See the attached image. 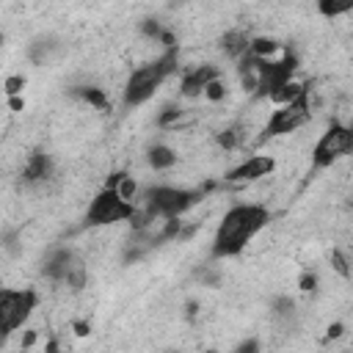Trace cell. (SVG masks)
I'll return each instance as SVG.
<instances>
[{"label": "cell", "mask_w": 353, "mask_h": 353, "mask_svg": "<svg viewBox=\"0 0 353 353\" xmlns=\"http://www.w3.org/2000/svg\"><path fill=\"white\" fill-rule=\"evenodd\" d=\"M52 176V157L47 152H33L28 154L22 165V182L25 185H44Z\"/></svg>", "instance_id": "cell-9"}, {"label": "cell", "mask_w": 353, "mask_h": 353, "mask_svg": "<svg viewBox=\"0 0 353 353\" xmlns=\"http://www.w3.org/2000/svg\"><path fill=\"white\" fill-rule=\"evenodd\" d=\"M36 303H39L36 290H30V287H22V290L6 287L0 292V328H3V334H14L17 328H22L28 323V317L33 314Z\"/></svg>", "instance_id": "cell-3"}, {"label": "cell", "mask_w": 353, "mask_h": 353, "mask_svg": "<svg viewBox=\"0 0 353 353\" xmlns=\"http://www.w3.org/2000/svg\"><path fill=\"white\" fill-rule=\"evenodd\" d=\"M44 353H58V339H50V342L44 345Z\"/></svg>", "instance_id": "cell-28"}, {"label": "cell", "mask_w": 353, "mask_h": 353, "mask_svg": "<svg viewBox=\"0 0 353 353\" xmlns=\"http://www.w3.org/2000/svg\"><path fill=\"white\" fill-rule=\"evenodd\" d=\"M353 152V135H350V127L347 124H339L334 121L314 143L312 149V165L314 168H331L339 157L350 154Z\"/></svg>", "instance_id": "cell-6"}, {"label": "cell", "mask_w": 353, "mask_h": 353, "mask_svg": "<svg viewBox=\"0 0 353 353\" xmlns=\"http://www.w3.org/2000/svg\"><path fill=\"white\" fill-rule=\"evenodd\" d=\"M132 215H135V204L124 201L116 190L102 188L85 210V223L88 226H113L121 221H132Z\"/></svg>", "instance_id": "cell-4"}, {"label": "cell", "mask_w": 353, "mask_h": 353, "mask_svg": "<svg viewBox=\"0 0 353 353\" xmlns=\"http://www.w3.org/2000/svg\"><path fill=\"white\" fill-rule=\"evenodd\" d=\"M215 141H218V146H221L223 152H234V149H240L243 141H245V124H232V127L221 130V132L215 135Z\"/></svg>", "instance_id": "cell-15"}, {"label": "cell", "mask_w": 353, "mask_h": 353, "mask_svg": "<svg viewBox=\"0 0 353 353\" xmlns=\"http://www.w3.org/2000/svg\"><path fill=\"white\" fill-rule=\"evenodd\" d=\"M72 328H74L77 336H88V334H91V323H85V320H74Z\"/></svg>", "instance_id": "cell-25"}, {"label": "cell", "mask_w": 353, "mask_h": 353, "mask_svg": "<svg viewBox=\"0 0 353 353\" xmlns=\"http://www.w3.org/2000/svg\"><path fill=\"white\" fill-rule=\"evenodd\" d=\"M317 11H320L323 17H328V19H334V17L350 14V11H353V3H328V0H323V3L317 6Z\"/></svg>", "instance_id": "cell-18"}, {"label": "cell", "mask_w": 353, "mask_h": 353, "mask_svg": "<svg viewBox=\"0 0 353 353\" xmlns=\"http://www.w3.org/2000/svg\"><path fill=\"white\" fill-rule=\"evenodd\" d=\"M74 259H77V256H74L69 248H58V251H52V254L47 256V262H44L41 273H44L50 281H63Z\"/></svg>", "instance_id": "cell-10"}, {"label": "cell", "mask_w": 353, "mask_h": 353, "mask_svg": "<svg viewBox=\"0 0 353 353\" xmlns=\"http://www.w3.org/2000/svg\"><path fill=\"white\" fill-rule=\"evenodd\" d=\"M342 334H345V325H342V323H331V325H328V331H325V342L339 339Z\"/></svg>", "instance_id": "cell-24"}, {"label": "cell", "mask_w": 353, "mask_h": 353, "mask_svg": "<svg viewBox=\"0 0 353 353\" xmlns=\"http://www.w3.org/2000/svg\"><path fill=\"white\" fill-rule=\"evenodd\" d=\"M298 290H301V292H314V290H317V276H314V273H301Z\"/></svg>", "instance_id": "cell-22"}, {"label": "cell", "mask_w": 353, "mask_h": 353, "mask_svg": "<svg viewBox=\"0 0 353 353\" xmlns=\"http://www.w3.org/2000/svg\"><path fill=\"white\" fill-rule=\"evenodd\" d=\"M259 350H262V345H259L256 336H248V339H243V342L234 347V353H259Z\"/></svg>", "instance_id": "cell-23"}, {"label": "cell", "mask_w": 353, "mask_h": 353, "mask_svg": "<svg viewBox=\"0 0 353 353\" xmlns=\"http://www.w3.org/2000/svg\"><path fill=\"white\" fill-rule=\"evenodd\" d=\"M210 353H215V350H210Z\"/></svg>", "instance_id": "cell-30"}, {"label": "cell", "mask_w": 353, "mask_h": 353, "mask_svg": "<svg viewBox=\"0 0 353 353\" xmlns=\"http://www.w3.org/2000/svg\"><path fill=\"white\" fill-rule=\"evenodd\" d=\"M182 116H185V110H182L179 105H168V108H163V110L157 113V124H160L163 130H171V127H176V124L182 121Z\"/></svg>", "instance_id": "cell-17"}, {"label": "cell", "mask_w": 353, "mask_h": 353, "mask_svg": "<svg viewBox=\"0 0 353 353\" xmlns=\"http://www.w3.org/2000/svg\"><path fill=\"white\" fill-rule=\"evenodd\" d=\"M276 168V160L270 154H251L245 160H240L237 165H232L223 179L229 185H245V182H256V179H265L268 174H273Z\"/></svg>", "instance_id": "cell-7"}, {"label": "cell", "mask_w": 353, "mask_h": 353, "mask_svg": "<svg viewBox=\"0 0 353 353\" xmlns=\"http://www.w3.org/2000/svg\"><path fill=\"white\" fill-rule=\"evenodd\" d=\"M63 284H66L69 290L80 292V290L88 284V268H85L80 259H74V262H72V268H69V273H66V279H63Z\"/></svg>", "instance_id": "cell-16"}, {"label": "cell", "mask_w": 353, "mask_h": 353, "mask_svg": "<svg viewBox=\"0 0 353 353\" xmlns=\"http://www.w3.org/2000/svg\"><path fill=\"white\" fill-rule=\"evenodd\" d=\"M218 80V69L212 63H201V66H193L190 72L182 74L179 80V97L185 99H196V97H204V88Z\"/></svg>", "instance_id": "cell-8"}, {"label": "cell", "mask_w": 353, "mask_h": 353, "mask_svg": "<svg viewBox=\"0 0 353 353\" xmlns=\"http://www.w3.org/2000/svg\"><path fill=\"white\" fill-rule=\"evenodd\" d=\"M221 50H223L229 58H237V61H240V58L251 50V36H248L245 30L234 28V30L223 33V39H221Z\"/></svg>", "instance_id": "cell-11"}, {"label": "cell", "mask_w": 353, "mask_h": 353, "mask_svg": "<svg viewBox=\"0 0 353 353\" xmlns=\"http://www.w3.org/2000/svg\"><path fill=\"white\" fill-rule=\"evenodd\" d=\"M347 127H350V135H353V124H347Z\"/></svg>", "instance_id": "cell-29"}, {"label": "cell", "mask_w": 353, "mask_h": 353, "mask_svg": "<svg viewBox=\"0 0 353 353\" xmlns=\"http://www.w3.org/2000/svg\"><path fill=\"white\" fill-rule=\"evenodd\" d=\"M309 94V85L306 83H298V80H290L287 85H281V88H276L268 99L276 105V108H281V105H292V102H298L301 97H306Z\"/></svg>", "instance_id": "cell-13"}, {"label": "cell", "mask_w": 353, "mask_h": 353, "mask_svg": "<svg viewBox=\"0 0 353 353\" xmlns=\"http://www.w3.org/2000/svg\"><path fill=\"white\" fill-rule=\"evenodd\" d=\"M146 163H149V168H154V171H168V168L176 165V149L168 146V143H154V146H149V152H146Z\"/></svg>", "instance_id": "cell-12"}, {"label": "cell", "mask_w": 353, "mask_h": 353, "mask_svg": "<svg viewBox=\"0 0 353 353\" xmlns=\"http://www.w3.org/2000/svg\"><path fill=\"white\" fill-rule=\"evenodd\" d=\"M226 97V83L218 77V80H212L207 88H204V99H210V102H221Z\"/></svg>", "instance_id": "cell-20"}, {"label": "cell", "mask_w": 353, "mask_h": 353, "mask_svg": "<svg viewBox=\"0 0 353 353\" xmlns=\"http://www.w3.org/2000/svg\"><path fill=\"white\" fill-rule=\"evenodd\" d=\"M174 69H176V52L174 50H165V55L132 69V74L124 83V105L127 108H138L146 99H152L154 91L165 83V77L174 74Z\"/></svg>", "instance_id": "cell-2"}, {"label": "cell", "mask_w": 353, "mask_h": 353, "mask_svg": "<svg viewBox=\"0 0 353 353\" xmlns=\"http://www.w3.org/2000/svg\"><path fill=\"white\" fill-rule=\"evenodd\" d=\"M3 88H6V97H22V88H25V77H22V74H11V77H6Z\"/></svg>", "instance_id": "cell-21"}, {"label": "cell", "mask_w": 353, "mask_h": 353, "mask_svg": "<svg viewBox=\"0 0 353 353\" xmlns=\"http://www.w3.org/2000/svg\"><path fill=\"white\" fill-rule=\"evenodd\" d=\"M36 336H39V334H36L33 328H28V331L22 334V350H30V347H33V342H36Z\"/></svg>", "instance_id": "cell-26"}, {"label": "cell", "mask_w": 353, "mask_h": 353, "mask_svg": "<svg viewBox=\"0 0 353 353\" xmlns=\"http://www.w3.org/2000/svg\"><path fill=\"white\" fill-rule=\"evenodd\" d=\"M270 221V212L262 204H234L232 210L223 212L215 237H212V248L210 254L215 259H226L240 254Z\"/></svg>", "instance_id": "cell-1"}, {"label": "cell", "mask_w": 353, "mask_h": 353, "mask_svg": "<svg viewBox=\"0 0 353 353\" xmlns=\"http://www.w3.org/2000/svg\"><path fill=\"white\" fill-rule=\"evenodd\" d=\"M8 108H11L14 113H19V110L25 108V99H22V97H8Z\"/></svg>", "instance_id": "cell-27"}, {"label": "cell", "mask_w": 353, "mask_h": 353, "mask_svg": "<svg viewBox=\"0 0 353 353\" xmlns=\"http://www.w3.org/2000/svg\"><path fill=\"white\" fill-rule=\"evenodd\" d=\"M309 113H312V108H309V94L301 97V99L292 102V105H281V108L270 110L268 121L262 124L259 141H273V138H281V135L295 132L298 127H303V124L309 121Z\"/></svg>", "instance_id": "cell-5"}, {"label": "cell", "mask_w": 353, "mask_h": 353, "mask_svg": "<svg viewBox=\"0 0 353 353\" xmlns=\"http://www.w3.org/2000/svg\"><path fill=\"white\" fill-rule=\"evenodd\" d=\"M331 268H334V273H339L342 279H347V276L353 273V268H350V262H347V256H345L342 251H331Z\"/></svg>", "instance_id": "cell-19"}, {"label": "cell", "mask_w": 353, "mask_h": 353, "mask_svg": "<svg viewBox=\"0 0 353 353\" xmlns=\"http://www.w3.org/2000/svg\"><path fill=\"white\" fill-rule=\"evenodd\" d=\"M77 99H83L85 105H91L94 110H108L110 108V99L105 94V88H97V85H74L72 91Z\"/></svg>", "instance_id": "cell-14"}]
</instances>
